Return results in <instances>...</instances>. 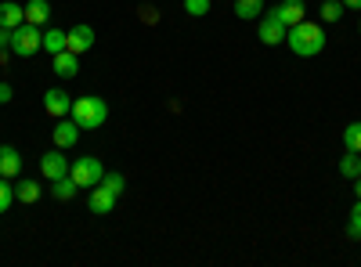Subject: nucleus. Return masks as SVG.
<instances>
[{
	"instance_id": "nucleus-16",
	"label": "nucleus",
	"mask_w": 361,
	"mask_h": 267,
	"mask_svg": "<svg viewBox=\"0 0 361 267\" xmlns=\"http://www.w3.org/2000/svg\"><path fill=\"white\" fill-rule=\"evenodd\" d=\"M264 0H235V15L238 18H246V22H253V18H260L264 15Z\"/></svg>"
},
{
	"instance_id": "nucleus-20",
	"label": "nucleus",
	"mask_w": 361,
	"mask_h": 267,
	"mask_svg": "<svg viewBox=\"0 0 361 267\" xmlns=\"http://www.w3.org/2000/svg\"><path fill=\"white\" fill-rule=\"evenodd\" d=\"M343 11H347L343 0H322V11H318V15H322V22H340Z\"/></svg>"
},
{
	"instance_id": "nucleus-5",
	"label": "nucleus",
	"mask_w": 361,
	"mask_h": 267,
	"mask_svg": "<svg viewBox=\"0 0 361 267\" xmlns=\"http://www.w3.org/2000/svg\"><path fill=\"white\" fill-rule=\"evenodd\" d=\"M40 173L47 177V181H62V177H69L66 148H51V152H44V159H40Z\"/></svg>"
},
{
	"instance_id": "nucleus-26",
	"label": "nucleus",
	"mask_w": 361,
	"mask_h": 267,
	"mask_svg": "<svg viewBox=\"0 0 361 267\" xmlns=\"http://www.w3.org/2000/svg\"><path fill=\"white\" fill-rule=\"evenodd\" d=\"M185 11H188L192 18H202V15L209 11V0H185Z\"/></svg>"
},
{
	"instance_id": "nucleus-3",
	"label": "nucleus",
	"mask_w": 361,
	"mask_h": 267,
	"mask_svg": "<svg viewBox=\"0 0 361 267\" xmlns=\"http://www.w3.org/2000/svg\"><path fill=\"white\" fill-rule=\"evenodd\" d=\"M69 177L76 181V188L83 192H90L94 185H102V177H105V166H102V159L98 156H80L76 163H69Z\"/></svg>"
},
{
	"instance_id": "nucleus-14",
	"label": "nucleus",
	"mask_w": 361,
	"mask_h": 267,
	"mask_svg": "<svg viewBox=\"0 0 361 267\" xmlns=\"http://www.w3.org/2000/svg\"><path fill=\"white\" fill-rule=\"evenodd\" d=\"M22 22H25V8L15 4V0H4V4H0V25H4V29H18Z\"/></svg>"
},
{
	"instance_id": "nucleus-6",
	"label": "nucleus",
	"mask_w": 361,
	"mask_h": 267,
	"mask_svg": "<svg viewBox=\"0 0 361 267\" xmlns=\"http://www.w3.org/2000/svg\"><path fill=\"white\" fill-rule=\"evenodd\" d=\"M286 33H289V25H286V22H279V15H275V11H267V15L260 18V40H264L267 47L286 44Z\"/></svg>"
},
{
	"instance_id": "nucleus-1",
	"label": "nucleus",
	"mask_w": 361,
	"mask_h": 267,
	"mask_svg": "<svg viewBox=\"0 0 361 267\" xmlns=\"http://www.w3.org/2000/svg\"><path fill=\"white\" fill-rule=\"evenodd\" d=\"M286 47L296 54V58H314L325 51V29L318 22H296L289 25V33H286Z\"/></svg>"
},
{
	"instance_id": "nucleus-19",
	"label": "nucleus",
	"mask_w": 361,
	"mask_h": 267,
	"mask_svg": "<svg viewBox=\"0 0 361 267\" xmlns=\"http://www.w3.org/2000/svg\"><path fill=\"white\" fill-rule=\"evenodd\" d=\"M44 51H51V54L69 51V47H66V33H62V29H47V33H44Z\"/></svg>"
},
{
	"instance_id": "nucleus-18",
	"label": "nucleus",
	"mask_w": 361,
	"mask_h": 267,
	"mask_svg": "<svg viewBox=\"0 0 361 267\" xmlns=\"http://www.w3.org/2000/svg\"><path fill=\"white\" fill-rule=\"evenodd\" d=\"M76 181L73 177H62V181H51V195L58 199V202H69V199H76Z\"/></svg>"
},
{
	"instance_id": "nucleus-21",
	"label": "nucleus",
	"mask_w": 361,
	"mask_h": 267,
	"mask_svg": "<svg viewBox=\"0 0 361 267\" xmlns=\"http://www.w3.org/2000/svg\"><path fill=\"white\" fill-rule=\"evenodd\" d=\"M340 173L347 177V181H354V177H361V156H357V152H347V156L340 159Z\"/></svg>"
},
{
	"instance_id": "nucleus-8",
	"label": "nucleus",
	"mask_w": 361,
	"mask_h": 267,
	"mask_svg": "<svg viewBox=\"0 0 361 267\" xmlns=\"http://www.w3.org/2000/svg\"><path fill=\"white\" fill-rule=\"evenodd\" d=\"M66 47H69L73 54H87L90 47H94V29H90L87 22L73 25L69 33H66Z\"/></svg>"
},
{
	"instance_id": "nucleus-30",
	"label": "nucleus",
	"mask_w": 361,
	"mask_h": 267,
	"mask_svg": "<svg viewBox=\"0 0 361 267\" xmlns=\"http://www.w3.org/2000/svg\"><path fill=\"white\" fill-rule=\"evenodd\" d=\"M343 8L347 11H361V0H343Z\"/></svg>"
},
{
	"instance_id": "nucleus-24",
	"label": "nucleus",
	"mask_w": 361,
	"mask_h": 267,
	"mask_svg": "<svg viewBox=\"0 0 361 267\" xmlns=\"http://www.w3.org/2000/svg\"><path fill=\"white\" fill-rule=\"evenodd\" d=\"M15 202V188L8 185V177H0V213H8Z\"/></svg>"
},
{
	"instance_id": "nucleus-22",
	"label": "nucleus",
	"mask_w": 361,
	"mask_h": 267,
	"mask_svg": "<svg viewBox=\"0 0 361 267\" xmlns=\"http://www.w3.org/2000/svg\"><path fill=\"white\" fill-rule=\"evenodd\" d=\"M343 148H347V152H357V156H361V123L343 127Z\"/></svg>"
},
{
	"instance_id": "nucleus-7",
	"label": "nucleus",
	"mask_w": 361,
	"mask_h": 267,
	"mask_svg": "<svg viewBox=\"0 0 361 267\" xmlns=\"http://www.w3.org/2000/svg\"><path fill=\"white\" fill-rule=\"evenodd\" d=\"M44 112L51 116V120H62V116L73 112V98L62 91V87H51V91H44Z\"/></svg>"
},
{
	"instance_id": "nucleus-12",
	"label": "nucleus",
	"mask_w": 361,
	"mask_h": 267,
	"mask_svg": "<svg viewBox=\"0 0 361 267\" xmlns=\"http://www.w3.org/2000/svg\"><path fill=\"white\" fill-rule=\"evenodd\" d=\"M271 11H275V15H279V22H286V25H296V22H304V15H307L304 0H282V4H275Z\"/></svg>"
},
{
	"instance_id": "nucleus-9",
	"label": "nucleus",
	"mask_w": 361,
	"mask_h": 267,
	"mask_svg": "<svg viewBox=\"0 0 361 267\" xmlns=\"http://www.w3.org/2000/svg\"><path fill=\"white\" fill-rule=\"evenodd\" d=\"M116 199H119V195H112L105 185H94V188H90V195H87V210L98 213V217H105V213L116 210Z\"/></svg>"
},
{
	"instance_id": "nucleus-25",
	"label": "nucleus",
	"mask_w": 361,
	"mask_h": 267,
	"mask_svg": "<svg viewBox=\"0 0 361 267\" xmlns=\"http://www.w3.org/2000/svg\"><path fill=\"white\" fill-rule=\"evenodd\" d=\"M347 235H350V239H361V199L354 202V210H350V221H347Z\"/></svg>"
},
{
	"instance_id": "nucleus-28",
	"label": "nucleus",
	"mask_w": 361,
	"mask_h": 267,
	"mask_svg": "<svg viewBox=\"0 0 361 267\" xmlns=\"http://www.w3.org/2000/svg\"><path fill=\"white\" fill-rule=\"evenodd\" d=\"M15 98V91H11V83H0V105H8Z\"/></svg>"
},
{
	"instance_id": "nucleus-15",
	"label": "nucleus",
	"mask_w": 361,
	"mask_h": 267,
	"mask_svg": "<svg viewBox=\"0 0 361 267\" xmlns=\"http://www.w3.org/2000/svg\"><path fill=\"white\" fill-rule=\"evenodd\" d=\"M47 18H51V4H47V0H29V4H25V22L29 25H47Z\"/></svg>"
},
{
	"instance_id": "nucleus-11",
	"label": "nucleus",
	"mask_w": 361,
	"mask_h": 267,
	"mask_svg": "<svg viewBox=\"0 0 361 267\" xmlns=\"http://www.w3.org/2000/svg\"><path fill=\"white\" fill-rule=\"evenodd\" d=\"M22 170V156L15 144H0V177H8V181H15Z\"/></svg>"
},
{
	"instance_id": "nucleus-29",
	"label": "nucleus",
	"mask_w": 361,
	"mask_h": 267,
	"mask_svg": "<svg viewBox=\"0 0 361 267\" xmlns=\"http://www.w3.org/2000/svg\"><path fill=\"white\" fill-rule=\"evenodd\" d=\"M8 47H11V29L0 25V51H8Z\"/></svg>"
},
{
	"instance_id": "nucleus-13",
	"label": "nucleus",
	"mask_w": 361,
	"mask_h": 267,
	"mask_svg": "<svg viewBox=\"0 0 361 267\" xmlns=\"http://www.w3.org/2000/svg\"><path fill=\"white\" fill-rule=\"evenodd\" d=\"M80 54H73V51H62V54H54V62H51V69H54V76H62V80H73L76 73H80V62H76Z\"/></svg>"
},
{
	"instance_id": "nucleus-10",
	"label": "nucleus",
	"mask_w": 361,
	"mask_h": 267,
	"mask_svg": "<svg viewBox=\"0 0 361 267\" xmlns=\"http://www.w3.org/2000/svg\"><path fill=\"white\" fill-rule=\"evenodd\" d=\"M76 141H80L76 120H73V116H62V120H58V127H54V148H73Z\"/></svg>"
},
{
	"instance_id": "nucleus-27",
	"label": "nucleus",
	"mask_w": 361,
	"mask_h": 267,
	"mask_svg": "<svg viewBox=\"0 0 361 267\" xmlns=\"http://www.w3.org/2000/svg\"><path fill=\"white\" fill-rule=\"evenodd\" d=\"M141 22H152V25H156V22H159V8L145 4V8H141Z\"/></svg>"
},
{
	"instance_id": "nucleus-17",
	"label": "nucleus",
	"mask_w": 361,
	"mask_h": 267,
	"mask_svg": "<svg viewBox=\"0 0 361 267\" xmlns=\"http://www.w3.org/2000/svg\"><path fill=\"white\" fill-rule=\"evenodd\" d=\"M40 195H44V192H40V185H37V181H18V185H15V199H18V202H25V206L40 202Z\"/></svg>"
},
{
	"instance_id": "nucleus-23",
	"label": "nucleus",
	"mask_w": 361,
	"mask_h": 267,
	"mask_svg": "<svg viewBox=\"0 0 361 267\" xmlns=\"http://www.w3.org/2000/svg\"><path fill=\"white\" fill-rule=\"evenodd\" d=\"M102 185H105L112 195H123V192H127V177H123V173H105Z\"/></svg>"
},
{
	"instance_id": "nucleus-4",
	"label": "nucleus",
	"mask_w": 361,
	"mask_h": 267,
	"mask_svg": "<svg viewBox=\"0 0 361 267\" xmlns=\"http://www.w3.org/2000/svg\"><path fill=\"white\" fill-rule=\"evenodd\" d=\"M37 51H44V33H40V25L22 22L18 29H11V54H18V58H33Z\"/></svg>"
},
{
	"instance_id": "nucleus-2",
	"label": "nucleus",
	"mask_w": 361,
	"mask_h": 267,
	"mask_svg": "<svg viewBox=\"0 0 361 267\" xmlns=\"http://www.w3.org/2000/svg\"><path fill=\"white\" fill-rule=\"evenodd\" d=\"M73 120H76V127L80 130H98V127H105V120H109V105H105V98H94V94H87V98H73Z\"/></svg>"
},
{
	"instance_id": "nucleus-31",
	"label": "nucleus",
	"mask_w": 361,
	"mask_h": 267,
	"mask_svg": "<svg viewBox=\"0 0 361 267\" xmlns=\"http://www.w3.org/2000/svg\"><path fill=\"white\" fill-rule=\"evenodd\" d=\"M354 195L361 199V177H354Z\"/></svg>"
}]
</instances>
